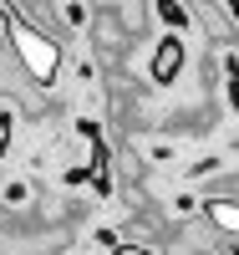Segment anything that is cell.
Masks as SVG:
<instances>
[{"instance_id": "5b68a950", "label": "cell", "mask_w": 239, "mask_h": 255, "mask_svg": "<svg viewBox=\"0 0 239 255\" xmlns=\"http://www.w3.org/2000/svg\"><path fill=\"white\" fill-rule=\"evenodd\" d=\"M224 10H229V20L239 26V0H224Z\"/></svg>"}, {"instance_id": "6da1fadb", "label": "cell", "mask_w": 239, "mask_h": 255, "mask_svg": "<svg viewBox=\"0 0 239 255\" xmlns=\"http://www.w3.org/2000/svg\"><path fill=\"white\" fill-rule=\"evenodd\" d=\"M0 26H5L10 36V46H15V61L26 67V77H36L41 87L46 82H56V67H61V46H56V36H41L26 15H15L5 0H0Z\"/></svg>"}, {"instance_id": "3957f363", "label": "cell", "mask_w": 239, "mask_h": 255, "mask_svg": "<svg viewBox=\"0 0 239 255\" xmlns=\"http://www.w3.org/2000/svg\"><path fill=\"white\" fill-rule=\"evenodd\" d=\"M163 20H168V26H188V10L183 5H173V0H158V5H153Z\"/></svg>"}, {"instance_id": "277c9868", "label": "cell", "mask_w": 239, "mask_h": 255, "mask_svg": "<svg viewBox=\"0 0 239 255\" xmlns=\"http://www.w3.org/2000/svg\"><path fill=\"white\" fill-rule=\"evenodd\" d=\"M112 255H148V250H143V245H117Z\"/></svg>"}, {"instance_id": "7a4b0ae2", "label": "cell", "mask_w": 239, "mask_h": 255, "mask_svg": "<svg viewBox=\"0 0 239 255\" xmlns=\"http://www.w3.org/2000/svg\"><path fill=\"white\" fill-rule=\"evenodd\" d=\"M183 72V41L178 36H163L158 46H153V61H148V77L158 82V87H173Z\"/></svg>"}]
</instances>
